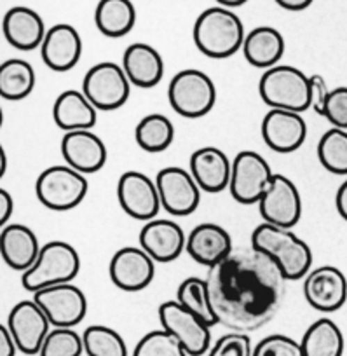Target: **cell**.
<instances>
[{"label":"cell","mask_w":347,"mask_h":356,"mask_svg":"<svg viewBox=\"0 0 347 356\" xmlns=\"http://www.w3.org/2000/svg\"><path fill=\"white\" fill-rule=\"evenodd\" d=\"M318 159L326 171L347 177V131L330 128L318 142Z\"/></svg>","instance_id":"836d02e7"},{"label":"cell","mask_w":347,"mask_h":356,"mask_svg":"<svg viewBox=\"0 0 347 356\" xmlns=\"http://www.w3.org/2000/svg\"><path fill=\"white\" fill-rule=\"evenodd\" d=\"M122 68L131 86L150 89L164 77V60L159 51L145 42H135L122 54Z\"/></svg>","instance_id":"484cf974"},{"label":"cell","mask_w":347,"mask_h":356,"mask_svg":"<svg viewBox=\"0 0 347 356\" xmlns=\"http://www.w3.org/2000/svg\"><path fill=\"white\" fill-rule=\"evenodd\" d=\"M15 213V200L6 189H0V225L6 227Z\"/></svg>","instance_id":"7bdbcfd3"},{"label":"cell","mask_w":347,"mask_h":356,"mask_svg":"<svg viewBox=\"0 0 347 356\" xmlns=\"http://www.w3.org/2000/svg\"><path fill=\"white\" fill-rule=\"evenodd\" d=\"M185 250L192 257V260L211 269L234 252V243L222 225L204 222V224L195 225L187 236Z\"/></svg>","instance_id":"7402d4cb"},{"label":"cell","mask_w":347,"mask_h":356,"mask_svg":"<svg viewBox=\"0 0 347 356\" xmlns=\"http://www.w3.org/2000/svg\"><path fill=\"white\" fill-rule=\"evenodd\" d=\"M2 33L16 49L33 51L42 46L47 30L39 13L25 6H15L4 15Z\"/></svg>","instance_id":"cb8c5ba5"},{"label":"cell","mask_w":347,"mask_h":356,"mask_svg":"<svg viewBox=\"0 0 347 356\" xmlns=\"http://www.w3.org/2000/svg\"><path fill=\"white\" fill-rule=\"evenodd\" d=\"M156 186L161 204L175 217H187L197 210L201 203V187L188 170L180 166H166L157 173Z\"/></svg>","instance_id":"8fae6325"},{"label":"cell","mask_w":347,"mask_h":356,"mask_svg":"<svg viewBox=\"0 0 347 356\" xmlns=\"http://www.w3.org/2000/svg\"><path fill=\"white\" fill-rule=\"evenodd\" d=\"M250 246L269 257L280 267L287 282L305 278L311 273V248L291 229L276 227V225L262 222L252 232V245Z\"/></svg>","instance_id":"7a4b0ae2"},{"label":"cell","mask_w":347,"mask_h":356,"mask_svg":"<svg viewBox=\"0 0 347 356\" xmlns=\"http://www.w3.org/2000/svg\"><path fill=\"white\" fill-rule=\"evenodd\" d=\"M108 275L113 285L122 292H142L152 283L156 260L142 246H124L113 253Z\"/></svg>","instance_id":"9a60e30c"},{"label":"cell","mask_w":347,"mask_h":356,"mask_svg":"<svg viewBox=\"0 0 347 356\" xmlns=\"http://www.w3.org/2000/svg\"><path fill=\"white\" fill-rule=\"evenodd\" d=\"M280 8L287 9V11H304V9H307L309 6L314 2V0H274Z\"/></svg>","instance_id":"f6af8a7d"},{"label":"cell","mask_w":347,"mask_h":356,"mask_svg":"<svg viewBox=\"0 0 347 356\" xmlns=\"http://www.w3.org/2000/svg\"><path fill=\"white\" fill-rule=\"evenodd\" d=\"M300 348L304 356H342L346 341L335 321L319 318L304 332Z\"/></svg>","instance_id":"f546056e"},{"label":"cell","mask_w":347,"mask_h":356,"mask_svg":"<svg viewBox=\"0 0 347 356\" xmlns=\"http://www.w3.org/2000/svg\"><path fill=\"white\" fill-rule=\"evenodd\" d=\"M61 156L65 163L79 173H96L106 164V145L91 129L65 133L61 138Z\"/></svg>","instance_id":"ffe728a7"},{"label":"cell","mask_w":347,"mask_h":356,"mask_svg":"<svg viewBox=\"0 0 347 356\" xmlns=\"http://www.w3.org/2000/svg\"><path fill=\"white\" fill-rule=\"evenodd\" d=\"M86 175L68 164L49 166L37 177L35 196L47 210L68 211L77 208L88 194Z\"/></svg>","instance_id":"52a82bcc"},{"label":"cell","mask_w":347,"mask_h":356,"mask_svg":"<svg viewBox=\"0 0 347 356\" xmlns=\"http://www.w3.org/2000/svg\"><path fill=\"white\" fill-rule=\"evenodd\" d=\"M140 246L156 262L168 264L177 260L187 246V236L178 222L166 218H154L145 222L138 236Z\"/></svg>","instance_id":"d6986e66"},{"label":"cell","mask_w":347,"mask_h":356,"mask_svg":"<svg viewBox=\"0 0 347 356\" xmlns=\"http://www.w3.org/2000/svg\"><path fill=\"white\" fill-rule=\"evenodd\" d=\"M304 297L321 313L339 311L347 302V278L339 267L319 266L304 278Z\"/></svg>","instance_id":"e0dca14e"},{"label":"cell","mask_w":347,"mask_h":356,"mask_svg":"<svg viewBox=\"0 0 347 356\" xmlns=\"http://www.w3.org/2000/svg\"><path fill=\"white\" fill-rule=\"evenodd\" d=\"M35 88V70L29 61L11 58L0 65V95L4 100L19 102Z\"/></svg>","instance_id":"4dcf8cb0"},{"label":"cell","mask_w":347,"mask_h":356,"mask_svg":"<svg viewBox=\"0 0 347 356\" xmlns=\"http://www.w3.org/2000/svg\"><path fill=\"white\" fill-rule=\"evenodd\" d=\"M42 246L35 232L23 224H8L0 232V253L6 266L26 273L39 259Z\"/></svg>","instance_id":"d4e9b609"},{"label":"cell","mask_w":347,"mask_h":356,"mask_svg":"<svg viewBox=\"0 0 347 356\" xmlns=\"http://www.w3.org/2000/svg\"><path fill=\"white\" fill-rule=\"evenodd\" d=\"M118 201L126 215L142 222L154 220L163 208L156 180L142 171H126L119 177Z\"/></svg>","instance_id":"4fadbf2b"},{"label":"cell","mask_w":347,"mask_h":356,"mask_svg":"<svg viewBox=\"0 0 347 356\" xmlns=\"http://www.w3.org/2000/svg\"><path fill=\"white\" fill-rule=\"evenodd\" d=\"M95 25L110 39L128 35L136 25L135 4L131 0H99L95 9Z\"/></svg>","instance_id":"f1b7e54d"},{"label":"cell","mask_w":347,"mask_h":356,"mask_svg":"<svg viewBox=\"0 0 347 356\" xmlns=\"http://www.w3.org/2000/svg\"><path fill=\"white\" fill-rule=\"evenodd\" d=\"M323 118L332 124V128L347 131V88L340 86L330 91Z\"/></svg>","instance_id":"ab89813d"},{"label":"cell","mask_w":347,"mask_h":356,"mask_svg":"<svg viewBox=\"0 0 347 356\" xmlns=\"http://www.w3.org/2000/svg\"><path fill=\"white\" fill-rule=\"evenodd\" d=\"M15 337L18 349L25 355H39L44 341L53 330L49 318L35 300H22L11 309L6 323Z\"/></svg>","instance_id":"2e32d148"},{"label":"cell","mask_w":347,"mask_h":356,"mask_svg":"<svg viewBox=\"0 0 347 356\" xmlns=\"http://www.w3.org/2000/svg\"><path fill=\"white\" fill-rule=\"evenodd\" d=\"M259 95L267 107L302 114L311 108V75L297 67L276 65L260 77Z\"/></svg>","instance_id":"277c9868"},{"label":"cell","mask_w":347,"mask_h":356,"mask_svg":"<svg viewBox=\"0 0 347 356\" xmlns=\"http://www.w3.org/2000/svg\"><path fill=\"white\" fill-rule=\"evenodd\" d=\"M157 314L161 328L178 339L188 356H202L211 349V327L185 309L177 299L161 304Z\"/></svg>","instance_id":"30bf717a"},{"label":"cell","mask_w":347,"mask_h":356,"mask_svg":"<svg viewBox=\"0 0 347 356\" xmlns=\"http://www.w3.org/2000/svg\"><path fill=\"white\" fill-rule=\"evenodd\" d=\"M243 54L252 67L269 70L283 58L284 37L274 26H257L246 33Z\"/></svg>","instance_id":"83f0119b"},{"label":"cell","mask_w":347,"mask_h":356,"mask_svg":"<svg viewBox=\"0 0 347 356\" xmlns=\"http://www.w3.org/2000/svg\"><path fill=\"white\" fill-rule=\"evenodd\" d=\"M18 351V344H16L8 325L4 323L0 327V356H16Z\"/></svg>","instance_id":"b9f144b4"},{"label":"cell","mask_w":347,"mask_h":356,"mask_svg":"<svg viewBox=\"0 0 347 356\" xmlns=\"http://www.w3.org/2000/svg\"><path fill=\"white\" fill-rule=\"evenodd\" d=\"M330 89L326 86V81L321 75H311V108L318 115H323L328 100Z\"/></svg>","instance_id":"60d3db41"},{"label":"cell","mask_w":347,"mask_h":356,"mask_svg":"<svg viewBox=\"0 0 347 356\" xmlns=\"http://www.w3.org/2000/svg\"><path fill=\"white\" fill-rule=\"evenodd\" d=\"M273 170L262 154L255 150H241L232 161L230 196L241 204L260 203L273 182Z\"/></svg>","instance_id":"9c48e42d"},{"label":"cell","mask_w":347,"mask_h":356,"mask_svg":"<svg viewBox=\"0 0 347 356\" xmlns=\"http://www.w3.org/2000/svg\"><path fill=\"white\" fill-rule=\"evenodd\" d=\"M135 140L138 147L145 152L157 154L170 149L175 140V126L164 114L145 115L140 119L135 128Z\"/></svg>","instance_id":"1f68e13d"},{"label":"cell","mask_w":347,"mask_h":356,"mask_svg":"<svg viewBox=\"0 0 347 356\" xmlns=\"http://www.w3.org/2000/svg\"><path fill=\"white\" fill-rule=\"evenodd\" d=\"M335 207H337V211H339L340 217L347 222V180H344V182L340 184L339 191H337Z\"/></svg>","instance_id":"ee69618b"},{"label":"cell","mask_w":347,"mask_h":356,"mask_svg":"<svg viewBox=\"0 0 347 356\" xmlns=\"http://www.w3.org/2000/svg\"><path fill=\"white\" fill-rule=\"evenodd\" d=\"M284 282L280 267L252 246L234 248L206 276L218 323L241 334L259 330L276 316Z\"/></svg>","instance_id":"6da1fadb"},{"label":"cell","mask_w":347,"mask_h":356,"mask_svg":"<svg viewBox=\"0 0 347 356\" xmlns=\"http://www.w3.org/2000/svg\"><path fill=\"white\" fill-rule=\"evenodd\" d=\"M177 300L185 309H188L195 316L201 318L204 323H208L209 327L218 325L206 280L197 278V276H191V278L184 280L177 289Z\"/></svg>","instance_id":"d6a6232c"},{"label":"cell","mask_w":347,"mask_h":356,"mask_svg":"<svg viewBox=\"0 0 347 356\" xmlns=\"http://www.w3.org/2000/svg\"><path fill=\"white\" fill-rule=\"evenodd\" d=\"M81 271V255L67 241H49L40 248L39 259L23 273L22 285L37 293L49 286L72 283Z\"/></svg>","instance_id":"5b68a950"},{"label":"cell","mask_w":347,"mask_h":356,"mask_svg":"<svg viewBox=\"0 0 347 356\" xmlns=\"http://www.w3.org/2000/svg\"><path fill=\"white\" fill-rule=\"evenodd\" d=\"M260 131L266 145L277 154L295 152L307 138V124L302 114L280 108H271L264 115Z\"/></svg>","instance_id":"ac0fdd59"},{"label":"cell","mask_w":347,"mask_h":356,"mask_svg":"<svg viewBox=\"0 0 347 356\" xmlns=\"http://www.w3.org/2000/svg\"><path fill=\"white\" fill-rule=\"evenodd\" d=\"M84 353L82 334L74 328H53L44 341L39 356H82Z\"/></svg>","instance_id":"8d00e7d4"},{"label":"cell","mask_w":347,"mask_h":356,"mask_svg":"<svg viewBox=\"0 0 347 356\" xmlns=\"http://www.w3.org/2000/svg\"><path fill=\"white\" fill-rule=\"evenodd\" d=\"M216 2H218V6H222V8L232 9V8H239V6L246 4L248 0H216Z\"/></svg>","instance_id":"bcb514c9"},{"label":"cell","mask_w":347,"mask_h":356,"mask_svg":"<svg viewBox=\"0 0 347 356\" xmlns=\"http://www.w3.org/2000/svg\"><path fill=\"white\" fill-rule=\"evenodd\" d=\"M33 300L42 307L53 328H74L88 314L86 293L74 283L39 290Z\"/></svg>","instance_id":"7c38bea8"},{"label":"cell","mask_w":347,"mask_h":356,"mask_svg":"<svg viewBox=\"0 0 347 356\" xmlns=\"http://www.w3.org/2000/svg\"><path fill=\"white\" fill-rule=\"evenodd\" d=\"M171 108L185 119L204 118L216 104V88L208 74L197 68H185L175 74L168 88Z\"/></svg>","instance_id":"8992f818"},{"label":"cell","mask_w":347,"mask_h":356,"mask_svg":"<svg viewBox=\"0 0 347 356\" xmlns=\"http://www.w3.org/2000/svg\"><path fill=\"white\" fill-rule=\"evenodd\" d=\"M208 356H253L252 339L248 334L230 332L211 346Z\"/></svg>","instance_id":"f35d334b"},{"label":"cell","mask_w":347,"mask_h":356,"mask_svg":"<svg viewBox=\"0 0 347 356\" xmlns=\"http://www.w3.org/2000/svg\"><path fill=\"white\" fill-rule=\"evenodd\" d=\"M253 356H304L300 342L283 334H273L264 337L253 348Z\"/></svg>","instance_id":"74e56055"},{"label":"cell","mask_w":347,"mask_h":356,"mask_svg":"<svg viewBox=\"0 0 347 356\" xmlns=\"http://www.w3.org/2000/svg\"><path fill=\"white\" fill-rule=\"evenodd\" d=\"M133 356H188L178 339L164 328L143 335L136 344Z\"/></svg>","instance_id":"d590c367"},{"label":"cell","mask_w":347,"mask_h":356,"mask_svg":"<svg viewBox=\"0 0 347 356\" xmlns=\"http://www.w3.org/2000/svg\"><path fill=\"white\" fill-rule=\"evenodd\" d=\"M82 93L98 111H118L128 102L131 82L122 65L102 61L86 72L82 79Z\"/></svg>","instance_id":"ba28073f"},{"label":"cell","mask_w":347,"mask_h":356,"mask_svg":"<svg viewBox=\"0 0 347 356\" xmlns=\"http://www.w3.org/2000/svg\"><path fill=\"white\" fill-rule=\"evenodd\" d=\"M86 356H128V346L118 330L106 325H91L82 332Z\"/></svg>","instance_id":"e575fe53"},{"label":"cell","mask_w":347,"mask_h":356,"mask_svg":"<svg viewBox=\"0 0 347 356\" xmlns=\"http://www.w3.org/2000/svg\"><path fill=\"white\" fill-rule=\"evenodd\" d=\"M42 61L53 72H68L81 61L82 39L77 29L68 23L51 26L40 46Z\"/></svg>","instance_id":"603a6c76"},{"label":"cell","mask_w":347,"mask_h":356,"mask_svg":"<svg viewBox=\"0 0 347 356\" xmlns=\"http://www.w3.org/2000/svg\"><path fill=\"white\" fill-rule=\"evenodd\" d=\"M192 37L195 47L204 56L223 60L243 49L246 32L241 18L232 9L215 6L197 16Z\"/></svg>","instance_id":"3957f363"},{"label":"cell","mask_w":347,"mask_h":356,"mask_svg":"<svg viewBox=\"0 0 347 356\" xmlns=\"http://www.w3.org/2000/svg\"><path fill=\"white\" fill-rule=\"evenodd\" d=\"M0 159H2V175L6 173V168H8V161H6V150H0Z\"/></svg>","instance_id":"7dc6e473"},{"label":"cell","mask_w":347,"mask_h":356,"mask_svg":"<svg viewBox=\"0 0 347 356\" xmlns=\"http://www.w3.org/2000/svg\"><path fill=\"white\" fill-rule=\"evenodd\" d=\"M54 124L65 133L91 129L98 119V108L82 93V89H67L53 105Z\"/></svg>","instance_id":"4316f807"},{"label":"cell","mask_w":347,"mask_h":356,"mask_svg":"<svg viewBox=\"0 0 347 356\" xmlns=\"http://www.w3.org/2000/svg\"><path fill=\"white\" fill-rule=\"evenodd\" d=\"M262 220L276 227L291 229L302 217V197L290 178L274 173L273 182L259 203Z\"/></svg>","instance_id":"5bb4252c"},{"label":"cell","mask_w":347,"mask_h":356,"mask_svg":"<svg viewBox=\"0 0 347 356\" xmlns=\"http://www.w3.org/2000/svg\"><path fill=\"white\" fill-rule=\"evenodd\" d=\"M188 171L201 191L208 194H218L229 189L232 161L218 147H201L192 152Z\"/></svg>","instance_id":"44dd1931"}]
</instances>
